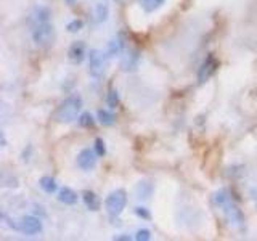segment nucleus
<instances>
[{
    "label": "nucleus",
    "mask_w": 257,
    "mask_h": 241,
    "mask_svg": "<svg viewBox=\"0 0 257 241\" xmlns=\"http://www.w3.org/2000/svg\"><path fill=\"white\" fill-rule=\"evenodd\" d=\"M82 105L84 101L79 95H71L68 98H64L60 106L56 108V113H55V119L61 124H69L73 122L74 119H79L77 116H79L81 109H82Z\"/></svg>",
    "instance_id": "f257e3e1"
},
{
    "label": "nucleus",
    "mask_w": 257,
    "mask_h": 241,
    "mask_svg": "<svg viewBox=\"0 0 257 241\" xmlns=\"http://www.w3.org/2000/svg\"><path fill=\"white\" fill-rule=\"evenodd\" d=\"M127 204V193L122 190V188H118L108 194V198L105 201V207L109 217L116 219L118 216H121L122 211L126 209Z\"/></svg>",
    "instance_id": "f03ea898"
},
{
    "label": "nucleus",
    "mask_w": 257,
    "mask_h": 241,
    "mask_svg": "<svg viewBox=\"0 0 257 241\" xmlns=\"http://www.w3.org/2000/svg\"><path fill=\"white\" fill-rule=\"evenodd\" d=\"M53 36H55V28L50 21L36 24L34 29H32V41L39 47H47L53 41Z\"/></svg>",
    "instance_id": "7ed1b4c3"
},
{
    "label": "nucleus",
    "mask_w": 257,
    "mask_h": 241,
    "mask_svg": "<svg viewBox=\"0 0 257 241\" xmlns=\"http://www.w3.org/2000/svg\"><path fill=\"white\" fill-rule=\"evenodd\" d=\"M106 69V56L103 51L92 48L88 53V74L93 79H100Z\"/></svg>",
    "instance_id": "20e7f679"
},
{
    "label": "nucleus",
    "mask_w": 257,
    "mask_h": 241,
    "mask_svg": "<svg viewBox=\"0 0 257 241\" xmlns=\"http://www.w3.org/2000/svg\"><path fill=\"white\" fill-rule=\"evenodd\" d=\"M96 159H98V154H96L95 148H84L82 151L77 154V166H79L82 171H92V169L96 166Z\"/></svg>",
    "instance_id": "39448f33"
},
{
    "label": "nucleus",
    "mask_w": 257,
    "mask_h": 241,
    "mask_svg": "<svg viewBox=\"0 0 257 241\" xmlns=\"http://www.w3.org/2000/svg\"><path fill=\"white\" fill-rule=\"evenodd\" d=\"M19 230H21L24 235L34 237L42 232V220L34 216H26L21 219V222H19Z\"/></svg>",
    "instance_id": "423d86ee"
},
{
    "label": "nucleus",
    "mask_w": 257,
    "mask_h": 241,
    "mask_svg": "<svg viewBox=\"0 0 257 241\" xmlns=\"http://www.w3.org/2000/svg\"><path fill=\"white\" fill-rule=\"evenodd\" d=\"M218 68V61L215 60L214 55H208V58L203 61L201 68L198 71V81L199 82H206L217 71Z\"/></svg>",
    "instance_id": "0eeeda50"
},
{
    "label": "nucleus",
    "mask_w": 257,
    "mask_h": 241,
    "mask_svg": "<svg viewBox=\"0 0 257 241\" xmlns=\"http://www.w3.org/2000/svg\"><path fill=\"white\" fill-rule=\"evenodd\" d=\"M220 207H222V211H223L225 216H227V219H228L230 224L240 225V224L243 222V214H241L240 209H238V206L233 203V201H231V198L225 201V203H223Z\"/></svg>",
    "instance_id": "6e6552de"
},
{
    "label": "nucleus",
    "mask_w": 257,
    "mask_h": 241,
    "mask_svg": "<svg viewBox=\"0 0 257 241\" xmlns=\"http://www.w3.org/2000/svg\"><path fill=\"white\" fill-rule=\"evenodd\" d=\"M68 58H69L71 63L81 64L84 61V58H86V44H84L82 41L74 42L68 50Z\"/></svg>",
    "instance_id": "1a4fd4ad"
},
{
    "label": "nucleus",
    "mask_w": 257,
    "mask_h": 241,
    "mask_svg": "<svg viewBox=\"0 0 257 241\" xmlns=\"http://www.w3.org/2000/svg\"><path fill=\"white\" fill-rule=\"evenodd\" d=\"M126 48V34L124 32H118V34H116V37H113V41L109 42V45H108V53L111 55V56H114V55H119V53H122V50Z\"/></svg>",
    "instance_id": "9d476101"
},
{
    "label": "nucleus",
    "mask_w": 257,
    "mask_h": 241,
    "mask_svg": "<svg viewBox=\"0 0 257 241\" xmlns=\"http://www.w3.org/2000/svg\"><path fill=\"white\" fill-rule=\"evenodd\" d=\"M50 16H51V11L47 6H37V8L32 11L31 15V21L36 24H41V23H47L50 21Z\"/></svg>",
    "instance_id": "9b49d317"
},
{
    "label": "nucleus",
    "mask_w": 257,
    "mask_h": 241,
    "mask_svg": "<svg viewBox=\"0 0 257 241\" xmlns=\"http://www.w3.org/2000/svg\"><path fill=\"white\" fill-rule=\"evenodd\" d=\"M138 60H140L138 51H137V50H130V51H128V53L124 56V60H122L121 66H122V69H124V71H132V69L137 68Z\"/></svg>",
    "instance_id": "f8f14e48"
},
{
    "label": "nucleus",
    "mask_w": 257,
    "mask_h": 241,
    "mask_svg": "<svg viewBox=\"0 0 257 241\" xmlns=\"http://www.w3.org/2000/svg\"><path fill=\"white\" fill-rule=\"evenodd\" d=\"M58 199L61 201L63 204H76L77 203V193L73 190V188H69V187H63L60 193H58Z\"/></svg>",
    "instance_id": "ddd939ff"
},
{
    "label": "nucleus",
    "mask_w": 257,
    "mask_h": 241,
    "mask_svg": "<svg viewBox=\"0 0 257 241\" xmlns=\"http://www.w3.org/2000/svg\"><path fill=\"white\" fill-rule=\"evenodd\" d=\"M82 198H84V203H86V206H87V209H90V211H98L100 209V199L93 192H88V190L84 192Z\"/></svg>",
    "instance_id": "4468645a"
},
{
    "label": "nucleus",
    "mask_w": 257,
    "mask_h": 241,
    "mask_svg": "<svg viewBox=\"0 0 257 241\" xmlns=\"http://www.w3.org/2000/svg\"><path fill=\"white\" fill-rule=\"evenodd\" d=\"M39 185H41V188L45 192V193H55L58 190V185H56V180L53 177H50V175H43V177L39 180Z\"/></svg>",
    "instance_id": "2eb2a0df"
},
{
    "label": "nucleus",
    "mask_w": 257,
    "mask_h": 241,
    "mask_svg": "<svg viewBox=\"0 0 257 241\" xmlns=\"http://www.w3.org/2000/svg\"><path fill=\"white\" fill-rule=\"evenodd\" d=\"M96 118H98V122L101 126H113L116 122V116L111 111H108V109H100L96 113Z\"/></svg>",
    "instance_id": "dca6fc26"
},
{
    "label": "nucleus",
    "mask_w": 257,
    "mask_h": 241,
    "mask_svg": "<svg viewBox=\"0 0 257 241\" xmlns=\"http://www.w3.org/2000/svg\"><path fill=\"white\" fill-rule=\"evenodd\" d=\"M166 0H140V5L146 13H153L164 5Z\"/></svg>",
    "instance_id": "f3484780"
},
{
    "label": "nucleus",
    "mask_w": 257,
    "mask_h": 241,
    "mask_svg": "<svg viewBox=\"0 0 257 241\" xmlns=\"http://www.w3.org/2000/svg\"><path fill=\"white\" fill-rule=\"evenodd\" d=\"M79 126L81 127H93L95 126V119L90 113H82L79 116Z\"/></svg>",
    "instance_id": "a211bd4d"
},
{
    "label": "nucleus",
    "mask_w": 257,
    "mask_h": 241,
    "mask_svg": "<svg viewBox=\"0 0 257 241\" xmlns=\"http://www.w3.org/2000/svg\"><path fill=\"white\" fill-rule=\"evenodd\" d=\"M108 13H109V10H108V6L105 3H98V5H96V19H98L100 23L101 21H106V19H108Z\"/></svg>",
    "instance_id": "6ab92c4d"
},
{
    "label": "nucleus",
    "mask_w": 257,
    "mask_h": 241,
    "mask_svg": "<svg viewBox=\"0 0 257 241\" xmlns=\"http://www.w3.org/2000/svg\"><path fill=\"white\" fill-rule=\"evenodd\" d=\"M82 28H84L82 19H73V21H69L68 26H66V29L71 32V34H76V32H79Z\"/></svg>",
    "instance_id": "aec40b11"
},
{
    "label": "nucleus",
    "mask_w": 257,
    "mask_h": 241,
    "mask_svg": "<svg viewBox=\"0 0 257 241\" xmlns=\"http://www.w3.org/2000/svg\"><path fill=\"white\" fill-rule=\"evenodd\" d=\"M106 101H108V106L111 109H114L116 106L119 105V95H118V92H116V90H109Z\"/></svg>",
    "instance_id": "412c9836"
},
{
    "label": "nucleus",
    "mask_w": 257,
    "mask_h": 241,
    "mask_svg": "<svg viewBox=\"0 0 257 241\" xmlns=\"http://www.w3.org/2000/svg\"><path fill=\"white\" fill-rule=\"evenodd\" d=\"M95 151L98 156H103L106 153V146H105V142H103L101 139H96L95 140Z\"/></svg>",
    "instance_id": "4be33fe9"
},
{
    "label": "nucleus",
    "mask_w": 257,
    "mask_h": 241,
    "mask_svg": "<svg viewBox=\"0 0 257 241\" xmlns=\"http://www.w3.org/2000/svg\"><path fill=\"white\" fill-rule=\"evenodd\" d=\"M150 238H151V233H150V230H146V229L138 230L137 235H135V240H138V241H148Z\"/></svg>",
    "instance_id": "5701e85b"
},
{
    "label": "nucleus",
    "mask_w": 257,
    "mask_h": 241,
    "mask_svg": "<svg viewBox=\"0 0 257 241\" xmlns=\"http://www.w3.org/2000/svg\"><path fill=\"white\" fill-rule=\"evenodd\" d=\"M135 214L138 217H143V219H150V212H148L145 207H135Z\"/></svg>",
    "instance_id": "b1692460"
},
{
    "label": "nucleus",
    "mask_w": 257,
    "mask_h": 241,
    "mask_svg": "<svg viewBox=\"0 0 257 241\" xmlns=\"http://www.w3.org/2000/svg\"><path fill=\"white\" fill-rule=\"evenodd\" d=\"M113 240H126V241H128V240H130V237H127V235H116Z\"/></svg>",
    "instance_id": "393cba45"
},
{
    "label": "nucleus",
    "mask_w": 257,
    "mask_h": 241,
    "mask_svg": "<svg viewBox=\"0 0 257 241\" xmlns=\"http://www.w3.org/2000/svg\"><path fill=\"white\" fill-rule=\"evenodd\" d=\"M76 2H77V0H66V3H68V5H74Z\"/></svg>",
    "instance_id": "a878e982"
}]
</instances>
